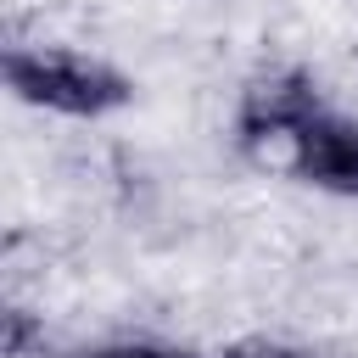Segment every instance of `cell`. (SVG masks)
Returning <instances> with one entry per match:
<instances>
[{"mask_svg": "<svg viewBox=\"0 0 358 358\" xmlns=\"http://www.w3.org/2000/svg\"><path fill=\"white\" fill-rule=\"evenodd\" d=\"M190 358H207V352H190Z\"/></svg>", "mask_w": 358, "mask_h": 358, "instance_id": "3", "label": "cell"}, {"mask_svg": "<svg viewBox=\"0 0 358 358\" xmlns=\"http://www.w3.org/2000/svg\"><path fill=\"white\" fill-rule=\"evenodd\" d=\"M6 84L17 106H34L62 123H106L140 101L129 67L84 45H6Z\"/></svg>", "mask_w": 358, "mask_h": 358, "instance_id": "1", "label": "cell"}, {"mask_svg": "<svg viewBox=\"0 0 358 358\" xmlns=\"http://www.w3.org/2000/svg\"><path fill=\"white\" fill-rule=\"evenodd\" d=\"M296 190H319L330 201H352L358 207V117L352 112L319 106L308 117Z\"/></svg>", "mask_w": 358, "mask_h": 358, "instance_id": "2", "label": "cell"}]
</instances>
